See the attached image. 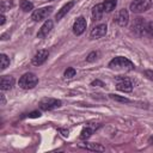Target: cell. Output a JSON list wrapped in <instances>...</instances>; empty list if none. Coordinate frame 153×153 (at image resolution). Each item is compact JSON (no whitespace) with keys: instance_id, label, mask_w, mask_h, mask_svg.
<instances>
[{"instance_id":"1","label":"cell","mask_w":153,"mask_h":153,"mask_svg":"<svg viewBox=\"0 0 153 153\" xmlns=\"http://www.w3.org/2000/svg\"><path fill=\"white\" fill-rule=\"evenodd\" d=\"M109 67L115 71H133L134 63L123 56H117L109 62Z\"/></svg>"},{"instance_id":"2","label":"cell","mask_w":153,"mask_h":153,"mask_svg":"<svg viewBox=\"0 0 153 153\" xmlns=\"http://www.w3.org/2000/svg\"><path fill=\"white\" fill-rule=\"evenodd\" d=\"M37 84H38V78L36 76L35 73H25L19 79V86L24 90L33 88Z\"/></svg>"},{"instance_id":"3","label":"cell","mask_w":153,"mask_h":153,"mask_svg":"<svg viewBox=\"0 0 153 153\" xmlns=\"http://www.w3.org/2000/svg\"><path fill=\"white\" fill-rule=\"evenodd\" d=\"M152 6V0H134L130 4V10L134 13H142Z\"/></svg>"},{"instance_id":"4","label":"cell","mask_w":153,"mask_h":153,"mask_svg":"<svg viewBox=\"0 0 153 153\" xmlns=\"http://www.w3.org/2000/svg\"><path fill=\"white\" fill-rule=\"evenodd\" d=\"M53 12V6H47V7H42V8H38L36 11H33L31 18L35 20V22H41V20H44L47 19Z\"/></svg>"},{"instance_id":"5","label":"cell","mask_w":153,"mask_h":153,"mask_svg":"<svg viewBox=\"0 0 153 153\" xmlns=\"http://www.w3.org/2000/svg\"><path fill=\"white\" fill-rule=\"evenodd\" d=\"M59 106H61V100L55 98H44L39 102V108L42 110H53Z\"/></svg>"},{"instance_id":"6","label":"cell","mask_w":153,"mask_h":153,"mask_svg":"<svg viewBox=\"0 0 153 153\" xmlns=\"http://www.w3.org/2000/svg\"><path fill=\"white\" fill-rule=\"evenodd\" d=\"M116 79L118 80V82L116 85L118 91H122V92H131L133 91V84H131V81L128 78H120V76H117Z\"/></svg>"},{"instance_id":"7","label":"cell","mask_w":153,"mask_h":153,"mask_svg":"<svg viewBox=\"0 0 153 153\" xmlns=\"http://www.w3.org/2000/svg\"><path fill=\"white\" fill-rule=\"evenodd\" d=\"M48 56H49V51L48 50H45V49H42V50H38L36 54H35V56L32 57V65L33 66H41L42 63H44L45 62V60L48 59Z\"/></svg>"},{"instance_id":"8","label":"cell","mask_w":153,"mask_h":153,"mask_svg":"<svg viewBox=\"0 0 153 153\" xmlns=\"http://www.w3.org/2000/svg\"><path fill=\"white\" fill-rule=\"evenodd\" d=\"M53 25H54L53 20H50V19L45 20L44 24H43V25L41 26V29L38 30L37 37H38V38H44L45 36H48V33H49V32L51 31V29H53Z\"/></svg>"},{"instance_id":"9","label":"cell","mask_w":153,"mask_h":153,"mask_svg":"<svg viewBox=\"0 0 153 153\" xmlns=\"http://www.w3.org/2000/svg\"><path fill=\"white\" fill-rule=\"evenodd\" d=\"M86 29V20L84 17H79L73 24V32L75 35H81Z\"/></svg>"},{"instance_id":"10","label":"cell","mask_w":153,"mask_h":153,"mask_svg":"<svg viewBox=\"0 0 153 153\" xmlns=\"http://www.w3.org/2000/svg\"><path fill=\"white\" fill-rule=\"evenodd\" d=\"M105 33H106V25L105 24H99V25L94 26L91 30V33L90 35H91L92 38L97 39V38H100V37L105 36Z\"/></svg>"},{"instance_id":"11","label":"cell","mask_w":153,"mask_h":153,"mask_svg":"<svg viewBox=\"0 0 153 153\" xmlns=\"http://www.w3.org/2000/svg\"><path fill=\"white\" fill-rule=\"evenodd\" d=\"M14 85V79L10 75H5L1 78L0 80V88L2 91H7V90H11L12 86Z\"/></svg>"},{"instance_id":"12","label":"cell","mask_w":153,"mask_h":153,"mask_svg":"<svg viewBox=\"0 0 153 153\" xmlns=\"http://www.w3.org/2000/svg\"><path fill=\"white\" fill-rule=\"evenodd\" d=\"M73 6H74V1H69V2H67L66 5H63V6L57 11V13L55 14V19H56V20L62 19V18L69 12V10H71Z\"/></svg>"},{"instance_id":"13","label":"cell","mask_w":153,"mask_h":153,"mask_svg":"<svg viewBox=\"0 0 153 153\" xmlns=\"http://www.w3.org/2000/svg\"><path fill=\"white\" fill-rule=\"evenodd\" d=\"M115 20L118 23V25H121V26H126V25L128 24V20H129L128 11H127V10H121V11L117 13Z\"/></svg>"},{"instance_id":"14","label":"cell","mask_w":153,"mask_h":153,"mask_svg":"<svg viewBox=\"0 0 153 153\" xmlns=\"http://www.w3.org/2000/svg\"><path fill=\"white\" fill-rule=\"evenodd\" d=\"M104 12H105V10H104V5H103V4L96 5V6L92 8V17H93V19H94V20H99V19L103 17Z\"/></svg>"},{"instance_id":"15","label":"cell","mask_w":153,"mask_h":153,"mask_svg":"<svg viewBox=\"0 0 153 153\" xmlns=\"http://www.w3.org/2000/svg\"><path fill=\"white\" fill-rule=\"evenodd\" d=\"M81 147H84L86 149H90V151H100V152L105 151V148L102 145L94 143V142H85L84 145H81Z\"/></svg>"},{"instance_id":"16","label":"cell","mask_w":153,"mask_h":153,"mask_svg":"<svg viewBox=\"0 0 153 153\" xmlns=\"http://www.w3.org/2000/svg\"><path fill=\"white\" fill-rule=\"evenodd\" d=\"M103 5H104L105 12H112L117 5V1L116 0H104Z\"/></svg>"},{"instance_id":"17","label":"cell","mask_w":153,"mask_h":153,"mask_svg":"<svg viewBox=\"0 0 153 153\" xmlns=\"http://www.w3.org/2000/svg\"><path fill=\"white\" fill-rule=\"evenodd\" d=\"M20 8L24 12H30L31 10H33V4L30 2L29 0H22L20 1Z\"/></svg>"},{"instance_id":"18","label":"cell","mask_w":153,"mask_h":153,"mask_svg":"<svg viewBox=\"0 0 153 153\" xmlns=\"http://www.w3.org/2000/svg\"><path fill=\"white\" fill-rule=\"evenodd\" d=\"M0 61H1V71L6 69L8 67V65H10V59L7 57V55L1 54L0 55Z\"/></svg>"},{"instance_id":"19","label":"cell","mask_w":153,"mask_h":153,"mask_svg":"<svg viewBox=\"0 0 153 153\" xmlns=\"http://www.w3.org/2000/svg\"><path fill=\"white\" fill-rule=\"evenodd\" d=\"M92 129L91 128H88V127H85L82 130H81V134H80V137L82 139V140H86V139H88L91 135H92Z\"/></svg>"},{"instance_id":"20","label":"cell","mask_w":153,"mask_h":153,"mask_svg":"<svg viewBox=\"0 0 153 153\" xmlns=\"http://www.w3.org/2000/svg\"><path fill=\"white\" fill-rule=\"evenodd\" d=\"M109 97L116 102H120V103H129L130 100L126 97H121V96H117V94H109Z\"/></svg>"},{"instance_id":"21","label":"cell","mask_w":153,"mask_h":153,"mask_svg":"<svg viewBox=\"0 0 153 153\" xmlns=\"http://www.w3.org/2000/svg\"><path fill=\"white\" fill-rule=\"evenodd\" d=\"M65 78L66 79H71V78H73L74 75H75V69L73 68V67H68L66 71H65Z\"/></svg>"},{"instance_id":"22","label":"cell","mask_w":153,"mask_h":153,"mask_svg":"<svg viewBox=\"0 0 153 153\" xmlns=\"http://www.w3.org/2000/svg\"><path fill=\"white\" fill-rule=\"evenodd\" d=\"M41 116V112L39 111H32V112H29V114H25L23 117H29V118H37Z\"/></svg>"},{"instance_id":"23","label":"cell","mask_w":153,"mask_h":153,"mask_svg":"<svg viewBox=\"0 0 153 153\" xmlns=\"http://www.w3.org/2000/svg\"><path fill=\"white\" fill-rule=\"evenodd\" d=\"M97 56H98V53H97V51H92V53H90V54L87 55V57H86V61H88V62H92V61H94V60L97 59Z\"/></svg>"},{"instance_id":"24","label":"cell","mask_w":153,"mask_h":153,"mask_svg":"<svg viewBox=\"0 0 153 153\" xmlns=\"http://www.w3.org/2000/svg\"><path fill=\"white\" fill-rule=\"evenodd\" d=\"M91 86H104V84H103V81H100V80H93V81L91 82Z\"/></svg>"},{"instance_id":"25","label":"cell","mask_w":153,"mask_h":153,"mask_svg":"<svg viewBox=\"0 0 153 153\" xmlns=\"http://www.w3.org/2000/svg\"><path fill=\"white\" fill-rule=\"evenodd\" d=\"M147 31L153 36V22H151V23H148V25H147Z\"/></svg>"},{"instance_id":"26","label":"cell","mask_w":153,"mask_h":153,"mask_svg":"<svg viewBox=\"0 0 153 153\" xmlns=\"http://www.w3.org/2000/svg\"><path fill=\"white\" fill-rule=\"evenodd\" d=\"M145 74H146L149 79H152V80H153V72H152V71H146V72H145Z\"/></svg>"},{"instance_id":"27","label":"cell","mask_w":153,"mask_h":153,"mask_svg":"<svg viewBox=\"0 0 153 153\" xmlns=\"http://www.w3.org/2000/svg\"><path fill=\"white\" fill-rule=\"evenodd\" d=\"M0 19H1V20H0V25H4V23H5V16L1 14V16H0Z\"/></svg>"},{"instance_id":"28","label":"cell","mask_w":153,"mask_h":153,"mask_svg":"<svg viewBox=\"0 0 153 153\" xmlns=\"http://www.w3.org/2000/svg\"><path fill=\"white\" fill-rule=\"evenodd\" d=\"M61 133H62V135H65V136H68V130H63V129H59Z\"/></svg>"},{"instance_id":"29","label":"cell","mask_w":153,"mask_h":153,"mask_svg":"<svg viewBox=\"0 0 153 153\" xmlns=\"http://www.w3.org/2000/svg\"><path fill=\"white\" fill-rule=\"evenodd\" d=\"M1 104L2 105L5 104V97H4V94H1Z\"/></svg>"},{"instance_id":"30","label":"cell","mask_w":153,"mask_h":153,"mask_svg":"<svg viewBox=\"0 0 153 153\" xmlns=\"http://www.w3.org/2000/svg\"><path fill=\"white\" fill-rule=\"evenodd\" d=\"M148 142H149L151 145H153V136H151V137L148 139Z\"/></svg>"}]
</instances>
